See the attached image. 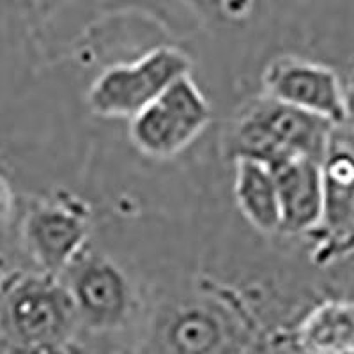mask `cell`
I'll use <instances>...</instances> for the list:
<instances>
[{
    "label": "cell",
    "mask_w": 354,
    "mask_h": 354,
    "mask_svg": "<svg viewBox=\"0 0 354 354\" xmlns=\"http://www.w3.org/2000/svg\"><path fill=\"white\" fill-rule=\"evenodd\" d=\"M245 119L259 126L287 156L314 161L317 165L326 161L335 142L337 126L330 121L266 96L248 110Z\"/></svg>",
    "instance_id": "6"
},
{
    "label": "cell",
    "mask_w": 354,
    "mask_h": 354,
    "mask_svg": "<svg viewBox=\"0 0 354 354\" xmlns=\"http://www.w3.org/2000/svg\"><path fill=\"white\" fill-rule=\"evenodd\" d=\"M87 238L88 216L78 201L43 202L25 218V246L41 273L57 277L69 268Z\"/></svg>",
    "instance_id": "5"
},
{
    "label": "cell",
    "mask_w": 354,
    "mask_h": 354,
    "mask_svg": "<svg viewBox=\"0 0 354 354\" xmlns=\"http://www.w3.org/2000/svg\"><path fill=\"white\" fill-rule=\"evenodd\" d=\"M211 121V106L194 78L174 82L129 121V138L142 154L167 160L185 151Z\"/></svg>",
    "instance_id": "3"
},
{
    "label": "cell",
    "mask_w": 354,
    "mask_h": 354,
    "mask_svg": "<svg viewBox=\"0 0 354 354\" xmlns=\"http://www.w3.org/2000/svg\"><path fill=\"white\" fill-rule=\"evenodd\" d=\"M294 338L303 354L354 353V303L322 301L301 319Z\"/></svg>",
    "instance_id": "9"
},
{
    "label": "cell",
    "mask_w": 354,
    "mask_h": 354,
    "mask_svg": "<svg viewBox=\"0 0 354 354\" xmlns=\"http://www.w3.org/2000/svg\"><path fill=\"white\" fill-rule=\"evenodd\" d=\"M351 354H354V353H351Z\"/></svg>",
    "instance_id": "14"
},
{
    "label": "cell",
    "mask_w": 354,
    "mask_h": 354,
    "mask_svg": "<svg viewBox=\"0 0 354 354\" xmlns=\"http://www.w3.org/2000/svg\"><path fill=\"white\" fill-rule=\"evenodd\" d=\"M234 197L248 223L264 234L280 232L277 181L270 169L257 161L236 158Z\"/></svg>",
    "instance_id": "10"
},
{
    "label": "cell",
    "mask_w": 354,
    "mask_h": 354,
    "mask_svg": "<svg viewBox=\"0 0 354 354\" xmlns=\"http://www.w3.org/2000/svg\"><path fill=\"white\" fill-rule=\"evenodd\" d=\"M346 106H347V117L346 126L354 129V82L346 88Z\"/></svg>",
    "instance_id": "13"
},
{
    "label": "cell",
    "mask_w": 354,
    "mask_h": 354,
    "mask_svg": "<svg viewBox=\"0 0 354 354\" xmlns=\"http://www.w3.org/2000/svg\"><path fill=\"white\" fill-rule=\"evenodd\" d=\"M12 207V194L8 183L0 177V221L6 220L11 213Z\"/></svg>",
    "instance_id": "12"
},
{
    "label": "cell",
    "mask_w": 354,
    "mask_h": 354,
    "mask_svg": "<svg viewBox=\"0 0 354 354\" xmlns=\"http://www.w3.org/2000/svg\"><path fill=\"white\" fill-rule=\"evenodd\" d=\"M77 319L69 287L52 274L18 277L0 292V331L11 338L12 346H64Z\"/></svg>",
    "instance_id": "1"
},
{
    "label": "cell",
    "mask_w": 354,
    "mask_h": 354,
    "mask_svg": "<svg viewBox=\"0 0 354 354\" xmlns=\"http://www.w3.org/2000/svg\"><path fill=\"white\" fill-rule=\"evenodd\" d=\"M188 55L172 46L151 50L138 61L105 69L91 84L88 110L101 117H124L131 121L167 88L189 75Z\"/></svg>",
    "instance_id": "2"
},
{
    "label": "cell",
    "mask_w": 354,
    "mask_h": 354,
    "mask_svg": "<svg viewBox=\"0 0 354 354\" xmlns=\"http://www.w3.org/2000/svg\"><path fill=\"white\" fill-rule=\"evenodd\" d=\"M78 315L93 326H115L128 310L129 290L122 271L106 259H91L69 287Z\"/></svg>",
    "instance_id": "8"
},
{
    "label": "cell",
    "mask_w": 354,
    "mask_h": 354,
    "mask_svg": "<svg viewBox=\"0 0 354 354\" xmlns=\"http://www.w3.org/2000/svg\"><path fill=\"white\" fill-rule=\"evenodd\" d=\"M6 354H69L66 346L59 344H28V346H11Z\"/></svg>",
    "instance_id": "11"
},
{
    "label": "cell",
    "mask_w": 354,
    "mask_h": 354,
    "mask_svg": "<svg viewBox=\"0 0 354 354\" xmlns=\"http://www.w3.org/2000/svg\"><path fill=\"white\" fill-rule=\"evenodd\" d=\"M271 172L280 204V232L298 236L317 229L326 213L322 165L294 158Z\"/></svg>",
    "instance_id": "7"
},
{
    "label": "cell",
    "mask_w": 354,
    "mask_h": 354,
    "mask_svg": "<svg viewBox=\"0 0 354 354\" xmlns=\"http://www.w3.org/2000/svg\"><path fill=\"white\" fill-rule=\"evenodd\" d=\"M264 96L346 126V87L331 68L294 55L271 61L262 75Z\"/></svg>",
    "instance_id": "4"
}]
</instances>
